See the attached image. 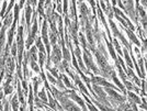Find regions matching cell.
I'll return each mask as SVG.
<instances>
[{
  "instance_id": "6da1fadb",
  "label": "cell",
  "mask_w": 147,
  "mask_h": 111,
  "mask_svg": "<svg viewBox=\"0 0 147 111\" xmlns=\"http://www.w3.org/2000/svg\"><path fill=\"white\" fill-rule=\"evenodd\" d=\"M23 26L18 28V35H17V46H18V77L22 78V72L20 64L22 63V55H23Z\"/></svg>"
},
{
  "instance_id": "7a4b0ae2",
  "label": "cell",
  "mask_w": 147,
  "mask_h": 111,
  "mask_svg": "<svg viewBox=\"0 0 147 111\" xmlns=\"http://www.w3.org/2000/svg\"><path fill=\"white\" fill-rule=\"evenodd\" d=\"M37 11H34V16H33V25H32V28H31L30 32H29V37H28V40H26V49H30L31 45L32 43L35 41V39H36V33H37V30H38V28H37Z\"/></svg>"
},
{
  "instance_id": "3957f363",
  "label": "cell",
  "mask_w": 147,
  "mask_h": 111,
  "mask_svg": "<svg viewBox=\"0 0 147 111\" xmlns=\"http://www.w3.org/2000/svg\"><path fill=\"white\" fill-rule=\"evenodd\" d=\"M84 62L86 63V66L88 67V69L89 68L92 69L94 74H100V69L94 65V63L91 58V55H90L89 51L87 49V47H84Z\"/></svg>"
},
{
  "instance_id": "277c9868",
  "label": "cell",
  "mask_w": 147,
  "mask_h": 111,
  "mask_svg": "<svg viewBox=\"0 0 147 111\" xmlns=\"http://www.w3.org/2000/svg\"><path fill=\"white\" fill-rule=\"evenodd\" d=\"M61 51L59 49V46L58 45H54V47H53V52H52V55L49 56V60H51V62H53L55 65H58L59 62L61 61Z\"/></svg>"
},
{
  "instance_id": "5b68a950",
  "label": "cell",
  "mask_w": 147,
  "mask_h": 111,
  "mask_svg": "<svg viewBox=\"0 0 147 111\" xmlns=\"http://www.w3.org/2000/svg\"><path fill=\"white\" fill-rule=\"evenodd\" d=\"M42 40L44 41L45 43V46H46V52L47 53H51V45H49V34H47V21L44 20L43 24H42Z\"/></svg>"
},
{
  "instance_id": "8992f818",
  "label": "cell",
  "mask_w": 147,
  "mask_h": 111,
  "mask_svg": "<svg viewBox=\"0 0 147 111\" xmlns=\"http://www.w3.org/2000/svg\"><path fill=\"white\" fill-rule=\"evenodd\" d=\"M67 97L70 99H73L75 101H77V104H79L80 107H82V110H87L86 106H85V102L82 101V99L80 98L79 96L76 93V89H71V90H67Z\"/></svg>"
},
{
  "instance_id": "52a82bcc",
  "label": "cell",
  "mask_w": 147,
  "mask_h": 111,
  "mask_svg": "<svg viewBox=\"0 0 147 111\" xmlns=\"http://www.w3.org/2000/svg\"><path fill=\"white\" fill-rule=\"evenodd\" d=\"M90 83H93V84H97V85L107 86V87H110V88H114V89H117V88H115V86H114L113 84H110V83H108V81L104 79V78H102V77L92 76L91 78H90Z\"/></svg>"
},
{
  "instance_id": "ba28073f",
  "label": "cell",
  "mask_w": 147,
  "mask_h": 111,
  "mask_svg": "<svg viewBox=\"0 0 147 111\" xmlns=\"http://www.w3.org/2000/svg\"><path fill=\"white\" fill-rule=\"evenodd\" d=\"M32 8L29 2H26V6L24 7V17L25 21H26V28H28V32H30L31 30V14H32Z\"/></svg>"
},
{
  "instance_id": "9c48e42d",
  "label": "cell",
  "mask_w": 147,
  "mask_h": 111,
  "mask_svg": "<svg viewBox=\"0 0 147 111\" xmlns=\"http://www.w3.org/2000/svg\"><path fill=\"white\" fill-rule=\"evenodd\" d=\"M14 81H16V86H17V88H18V98H19V101L23 105V107H24L25 105H26V102H25L24 100V96H23V91H22V88H21V83H20V80H18V75L14 77Z\"/></svg>"
},
{
  "instance_id": "30bf717a",
  "label": "cell",
  "mask_w": 147,
  "mask_h": 111,
  "mask_svg": "<svg viewBox=\"0 0 147 111\" xmlns=\"http://www.w3.org/2000/svg\"><path fill=\"white\" fill-rule=\"evenodd\" d=\"M6 30L7 28L2 25L0 30V60L2 58L3 55V47H5V41H6Z\"/></svg>"
},
{
  "instance_id": "8fae6325",
  "label": "cell",
  "mask_w": 147,
  "mask_h": 111,
  "mask_svg": "<svg viewBox=\"0 0 147 111\" xmlns=\"http://www.w3.org/2000/svg\"><path fill=\"white\" fill-rule=\"evenodd\" d=\"M104 91H107V93L110 95L111 97L113 99H115L117 101V104L120 105V104H123L124 101H125V98L123 97V96H121V95H119V93H117L113 89H110V87L109 88H107V89H104Z\"/></svg>"
},
{
  "instance_id": "7c38bea8",
  "label": "cell",
  "mask_w": 147,
  "mask_h": 111,
  "mask_svg": "<svg viewBox=\"0 0 147 111\" xmlns=\"http://www.w3.org/2000/svg\"><path fill=\"white\" fill-rule=\"evenodd\" d=\"M122 28H123V26H122ZM123 29H124V30L126 31V33H127V35H129V37L131 39V40H132V42L136 44V45H137L138 47H141V43H140V41L137 40V37H135V34L133 33V31H131V30H127L126 28H123Z\"/></svg>"
},
{
  "instance_id": "4fadbf2b",
  "label": "cell",
  "mask_w": 147,
  "mask_h": 111,
  "mask_svg": "<svg viewBox=\"0 0 147 111\" xmlns=\"http://www.w3.org/2000/svg\"><path fill=\"white\" fill-rule=\"evenodd\" d=\"M13 22V14L12 12H9V13H6V16H5V22H3V26H6L8 28L9 25L11 24Z\"/></svg>"
},
{
  "instance_id": "5bb4252c",
  "label": "cell",
  "mask_w": 147,
  "mask_h": 111,
  "mask_svg": "<svg viewBox=\"0 0 147 111\" xmlns=\"http://www.w3.org/2000/svg\"><path fill=\"white\" fill-rule=\"evenodd\" d=\"M45 89H46V88H44V87H43V88H42V90H41L40 93H37V97L41 99L44 104H49V99H47V97H46Z\"/></svg>"
},
{
  "instance_id": "9a60e30c",
  "label": "cell",
  "mask_w": 147,
  "mask_h": 111,
  "mask_svg": "<svg viewBox=\"0 0 147 111\" xmlns=\"http://www.w3.org/2000/svg\"><path fill=\"white\" fill-rule=\"evenodd\" d=\"M105 42H107V44H108V47H109V51H110V54H111V56H112V58L114 60L115 64H117V63H119V61H117V54H115V52H114V49H113L112 44H111L109 41H107V40H105Z\"/></svg>"
},
{
  "instance_id": "2e32d148",
  "label": "cell",
  "mask_w": 147,
  "mask_h": 111,
  "mask_svg": "<svg viewBox=\"0 0 147 111\" xmlns=\"http://www.w3.org/2000/svg\"><path fill=\"white\" fill-rule=\"evenodd\" d=\"M30 89V93H29V106H30V110H34V105H33V101H34V97H33V88L32 86H29Z\"/></svg>"
},
{
  "instance_id": "e0dca14e",
  "label": "cell",
  "mask_w": 147,
  "mask_h": 111,
  "mask_svg": "<svg viewBox=\"0 0 147 111\" xmlns=\"http://www.w3.org/2000/svg\"><path fill=\"white\" fill-rule=\"evenodd\" d=\"M124 57H125V61H126V64H127V66L131 68H133V62L131 61V57H129V52H127V49L125 47L124 49Z\"/></svg>"
},
{
  "instance_id": "ac0fdd59",
  "label": "cell",
  "mask_w": 147,
  "mask_h": 111,
  "mask_svg": "<svg viewBox=\"0 0 147 111\" xmlns=\"http://www.w3.org/2000/svg\"><path fill=\"white\" fill-rule=\"evenodd\" d=\"M45 58H46L45 53L40 52V53H38V62H40V69H41V70H43V68H44V62H45Z\"/></svg>"
},
{
  "instance_id": "d6986e66",
  "label": "cell",
  "mask_w": 147,
  "mask_h": 111,
  "mask_svg": "<svg viewBox=\"0 0 147 111\" xmlns=\"http://www.w3.org/2000/svg\"><path fill=\"white\" fill-rule=\"evenodd\" d=\"M11 107H12V110H18L19 109L18 95H14V96H13V98L11 99Z\"/></svg>"
},
{
  "instance_id": "ffe728a7",
  "label": "cell",
  "mask_w": 147,
  "mask_h": 111,
  "mask_svg": "<svg viewBox=\"0 0 147 111\" xmlns=\"http://www.w3.org/2000/svg\"><path fill=\"white\" fill-rule=\"evenodd\" d=\"M61 79H63V81H64V84H65V86L68 87V88H71V89H76L75 87L71 85V83H70V80H69V78H68L67 76H65L64 74H61Z\"/></svg>"
},
{
  "instance_id": "44dd1931",
  "label": "cell",
  "mask_w": 147,
  "mask_h": 111,
  "mask_svg": "<svg viewBox=\"0 0 147 111\" xmlns=\"http://www.w3.org/2000/svg\"><path fill=\"white\" fill-rule=\"evenodd\" d=\"M61 51H63V57H64V60L69 62V61H70V55H69L70 53L68 52V49H66V46H63V47H61Z\"/></svg>"
},
{
  "instance_id": "7402d4cb",
  "label": "cell",
  "mask_w": 147,
  "mask_h": 111,
  "mask_svg": "<svg viewBox=\"0 0 147 111\" xmlns=\"http://www.w3.org/2000/svg\"><path fill=\"white\" fill-rule=\"evenodd\" d=\"M129 99L132 100V101H134L135 104H138V105H141V99L138 98L136 95L132 93V91H129Z\"/></svg>"
},
{
  "instance_id": "603a6c76",
  "label": "cell",
  "mask_w": 147,
  "mask_h": 111,
  "mask_svg": "<svg viewBox=\"0 0 147 111\" xmlns=\"http://www.w3.org/2000/svg\"><path fill=\"white\" fill-rule=\"evenodd\" d=\"M36 46L37 49H40V52H42V53H45V49H44V45L42 44V39L41 37H37L36 39Z\"/></svg>"
},
{
  "instance_id": "cb8c5ba5",
  "label": "cell",
  "mask_w": 147,
  "mask_h": 111,
  "mask_svg": "<svg viewBox=\"0 0 147 111\" xmlns=\"http://www.w3.org/2000/svg\"><path fill=\"white\" fill-rule=\"evenodd\" d=\"M29 62H30L31 67H32V69H33V70H35L36 73H41V69H40V67L37 66L36 61H33V60H29Z\"/></svg>"
},
{
  "instance_id": "d4e9b609",
  "label": "cell",
  "mask_w": 147,
  "mask_h": 111,
  "mask_svg": "<svg viewBox=\"0 0 147 111\" xmlns=\"http://www.w3.org/2000/svg\"><path fill=\"white\" fill-rule=\"evenodd\" d=\"M112 42L114 43V46H115V49H117V53H119V55H120V56H123L122 51H121V47H120V45H119V42H117V39H114V40H112Z\"/></svg>"
},
{
  "instance_id": "484cf974",
  "label": "cell",
  "mask_w": 147,
  "mask_h": 111,
  "mask_svg": "<svg viewBox=\"0 0 147 111\" xmlns=\"http://www.w3.org/2000/svg\"><path fill=\"white\" fill-rule=\"evenodd\" d=\"M21 85H22V90H23V93L26 95V93H28V91H29V86H28V84H26V79L23 80Z\"/></svg>"
},
{
  "instance_id": "4316f807",
  "label": "cell",
  "mask_w": 147,
  "mask_h": 111,
  "mask_svg": "<svg viewBox=\"0 0 147 111\" xmlns=\"http://www.w3.org/2000/svg\"><path fill=\"white\" fill-rule=\"evenodd\" d=\"M17 49H18V46H17V43L11 44V54H12L13 57L17 56Z\"/></svg>"
},
{
  "instance_id": "83f0119b",
  "label": "cell",
  "mask_w": 147,
  "mask_h": 111,
  "mask_svg": "<svg viewBox=\"0 0 147 111\" xmlns=\"http://www.w3.org/2000/svg\"><path fill=\"white\" fill-rule=\"evenodd\" d=\"M46 78H47V79H49V81L52 83V84H54V85H56V83H57V80H56L55 77H53V76H52V75L49 74V73H47V74H46Z\"/></svg>"
},
{
  "instance_id": "f1b7e54d",
  "label": "cell",
  "mask_w": 147,
  "mask_h": 111,
  "mask_svg": "<svg viewBox=\"0 0 147 111\" xmlns=\"http://www.w3.org/2000/svg\"><path fill=\"white\" fill-rule=\"evenodd\" d=\"M49 72H51V74H53V76L55 77V78H58V73H57V68H51V67H49L47 68Z\"/></svg>"
},
{
  "instance_id": "f546056e",
  "label": "cell",
  "mask_w": 147,
  "mask_h": 111,
  "mask_svg": "<svg viewBox=\"0 0 147 111\" xmlns=\"http://www.w3.org/2000/svg\"><path fill=\"white\" fill-rule=\"evenodd\" d=\"M63 12L65 16H67L68 12V0H64V9H63Z\"/></svg>"
},
{
  "instance_id": "4dcf8cb0",
  "label": "cell",
  "mask_w": 147,
  "mask_h": 111,
  "mask_svg": "<svg viewBox=\"0 0 147 111\" xmlns=\"http://www.w3.org/2000/svg\"><path fill=\"white\" fill-rule=\"evenodd\" d=\"M11 108H10V102L7 100V99H5L3 100V110H10Z\"/></svg>"
},
{
  "instance_id": "1f68e13d",
  "label": "cell",
  "mask_w": 147,
  "mask_h": 111,
  "mask_svg": "<svg viewBox=\"0 0 147 111\" xmlns=\"http://www.w3.org/2000/svg\"><path fill=\"white\" fill-rule=\"evenodd\" d=\"M56 3H57V6H56V10H57L59 13H61V0H57V1H56Z\"/></svg>"
},
{
  "instance_id": "d6a6232c",
  "label": "cell",
  "mask_w": 147,
  "mask_h": 111,
  "mask_svg": "<svg viewBox=\"0 0 147 111\" xmlns=\"http://www.w3.org/2000/svg\"><path fill=\"white\" fill-rule=\"evenodd\" d=\"M28 2H29L30 5H32V6L34 7V8H35V6L37 5V0H29Z\"/></svg>"
},
{
  "instance_id": "836d02e7",
  "label": "cell",
  "mask_w": 147,
  "mask_h": 111,
  "mask_svg": "<svg viewBox=\"0 0 147 111\" xmlns=\"http://www.w3.org/2000/svg\"><path fill=\"white\" fill-rule=\"evenodd\" d=\"M24 3H25V0H20V2H19V7H20V9L24 6Z\"/></svg>"
},
{
  "instance_id": "e575fe53",
  "label": "cell",
  "mask_w": 147,
  "mask_h": 111,
  "mask_svg": "<svg viewBox=\"0 0 147 111\" xmlns=\"http://www.w3.org/2000/svg\"><path fill=\"white\" fill-rule=\"evenodd\" d=\"M142 3L144 7H146V0H142Z\"/></svg>"
},
{
  "instance_id": "d590c367",
  "label": "cell",
  "mask_w": 147,
  "mask_h": 111,
  "mask_svg": "<svg viewBox=\"0 0 147 111\" xmlns=\"http://www.w3.org/2000/svg\"><path fill=\"white\" fill-rule=\"evenodd\" d=\"M0 110H3V107H2V105L0 104Z\"/></svg>"
},
{
  "instance_id": "8d00e7d4",
  "label": "cell",
  "mask_w": 147,
  "mask_h": 111,
  "mask_svg": "<svg viewBox=\"0 0 147 111\" xmlns=\"http://www.w3.org/2000/svg\"><path fill=\"white\" fill-rule=\"evenodd\" d=\"M78 2H79V3H81V2H84V0H78Z\"/></svg>"
},
{
  "instance_id": "74e56055",
  "label": "cell",
  "mask_w": 147,
  "mask_h": 111,
  "mask_svg": "<svg viewBox=\"0 0 147 111\" xmlns=\"http://www.w3.org/2000/svg\"><path fill=\"white\" fill-rule=\"evenodd\" d=\"M102 1H105V2H108V1H109V0H102Z\"/></svg>"
},
{
  "instance_id": "f35d334b",
  "label": "cell",
  "mask_w": 147,
  "mask_h": 111,
  "mask_svg": "<svg viewBox=\"0 0 147 111\" xmlns=\"http://www.w3.org/2000/svg\"><path fill=\"white\" fill-rule=\"evenodd\" d=\"M5 1H7V0H5Z\"/></svg>"
}]
</instances>
